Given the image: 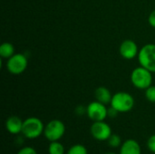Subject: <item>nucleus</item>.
Listing matches in <instances>:
<instances>
[{"label": "nucleus", "mask_w": 155, "mask_h": 154, "mask_svg": "<svg viewBox=\"0 0 155 154\" xmlns=\"http://www.w3.org/2000/svg\"><path fill=\"white\" fill-rule=\"evenodd\" d=\"M45 126L43 122L37 117H29L24 120L22 135L29 140H34L39 138L44 134Z\"/></svg>", "instance_id": "f257e3e1"}, {"label": "nucleus", "mask_w": 155, "mask_h": 154, "mask_svg": "<svg viewBox=\"0 0 155 154\" xmlns=\"http://www.w3.org/2000/svg\"><path fill=\"white\" fill-rule=\"evenodd\" d=\"M75 113L79 116L86 114V107H84L83 105H78L75 109Z\"/></svg>", "instance_id": "412c9836"}, {"label": "nucleus", "mask_w": 155, "mask_h": 154, "mask_svg": "<svg viewBox=\"0 0 155 154\" xmlns=\"http://www.w3.org/2000/svg\"><path fill=\"white\" fill-rule=\"evenodd\" d=\"M145 97L150 103H155V85H151L145 90Z\"/></svg>", "instance_id": "f3484780"}, {"label": "nucleus", "mask_w": 155, "mask_h": 154, "mask_svg": "<svg viewBox=\"0 0 155 154\" xmlns=\"http://www.w3.org/2000/svg\"><path fill=\"white\" fill-rule=\"evenodd\" d=\"M48 154H65L64 146L59 142H50L48 145Z\"/></svg>", "instance_id": "4468645a"}, {"label": "nucleus", "mask_w": 155, "mask_h": 154, "mask_svg": "<svg viewBox=\"0 0 155 154\" xmlns=\"http://www.w3.org/2000/svg\"><path fill=\"white\" fill-rule=\"evenodd\" d=\"M110 105L119 113H128L134 106V98L126 92H118L113 94Z\"/></svg>", "instance_id": "7ed1b4c3"}, {"label": "nucleus", "mask_w": 155, "mask_h": 154, "mask_svg": "<svg viewBox=\"0 0 155 154\" xmlns=\"http://www.w3.org/2000/svg\"><path fill=\"white\" fill-rule=\"evenodd\" d=\"M106 142L108 146L111 148H120L121 145L123 144L121 136L119 134H114V133H113Z\"/></svg>", "instance_id": "2eb2a0df"}, {"label": "nucleus", "mask_w": 155, "mask_h": 154, "mask_svg": "<svg viewBox=\"0 0 155 154\" xmlns=\"http://www.w3.org/2000/svg\"><path fill=\"white\" fill-rule=\"evenodd\" d=\"M148 23L149 25L155 28V10H153L150 15H149V17H148Z\"/></svg>", "instance_id": "4be33fe9"}, {"label": "nucleus", "mask_w": 155, "mask_h": 154, "mask_svg": "<svg viewBox=\"0 0 155 154\" xmlns=\"http://www.w3.org/2000/svg\"><path fill=\"white\" fill-rule=\"evenodd\" d=\"M104 154H117V153H115V152H106V153H104Z\"/></svg>", "instance_id": "5701e85b"}, {"label": "nucleus", "mask_w": 155, "mask_h": 154, "mask_svg": "<svg viewBox=\"0 0 155 154\" xmlns=\"http://www.w3.org/2000/svg\"><path fill=\"white\" fill-rule=\"evenodd\" d=\"M65 133L64 123L58 119H54L48 122L45 126L44 136L49 142L60 141Z\"/></svg>", "instance_id": "20e7f679"}, {"label": "nucleus", "mask_w": 155, "mask_h": 154, "mask_svg": "<svg viewBox=\"0 0 155 154\" xmlns=\"http://www.w3.org/2000/svg\"><path fill=\"white\" fill-rule=\"evenodd\" d=\"M119 154H142V148L136 140L128 139L121 145Z\"/></svg>", "instance_id": "9b49d317"}, {"label": "nucleus", "mask_w": 155, "mask_h": 154, "mask_svg": "<svg viewBox=\"0 0 155 154\" xmlns=\"http://www.w3.org/2000/svg\"><path fill=\"white\" fill-rule=\"evenodd\" d=\"M16 154H38L36 150L31 146H25L21 148Z\"/></svg>", "instance_id": "a211bd4d"}, {"label": "nucleus", "mask_w": 155, "mask_h": 154, "mask_svg": "<svg viewBox=\"0 0 155 154\" xmlns=\"http://www.w3.org/2000/svg\"><path fill=\"white\" fill-rule=\"evenodd\" d=\"M147 148L151 152L155 154V134H153L149 137L147 141Z\"/></svg>", "instance_id": "6ab92c4d"}, {"label": "nucleus", "mask_w": 155, "mask_h": 154, "mask_svg": "<svg viewBox=\"0 0 155 154\" xmlns=\"http://www.w3.org/2000/svg\"><path fill=\"white\" fill-rule=\"evenodd\" d=\"M138 61L141 66L155 73V44H147L139 50Z\"/></svg>", "instance_id": "39448f33"}, {"label": "nucleus", "mask_w": 155, "mask_h": 154, "mask_svg": "<svg viewBox=\"0 0 155 154\" xmlns=\"http://www.w3.org/2000/svg\"><path fill=\"white\" fill-rule=\"evenodd\" d=\"M90 133L94 139L100 142H106L113 134L111 126L104 121L93 122L90 128Z\"/></svg>", "instance_id": "6e6552de"}, {"label": "nucleus", "mask_w": 155, "mask_h": 154, "mask_svg": "<svg viewBox=\"0 0 155 154\" xmlns=\"http://www.w3.org/2000/svg\"><path fill=\"white\" fill-rule=\"evenodd\" d=\"M15 54V47L11 43L5 42L0 45V56L2 58L8 59Z\"/></svg>", "instance_id": "ddd939ff"}, {"label": "nucleus", "mask_w": 155, "mask_h": 154, "mask_svg": "<svg viewBox=\"0 0 155 154\" xmlns=\"http://www.w3.org/2000/svg\"><path fill=\"white\" fill-rule=\"evenodd\" d=\"M94 97L95 100L107 105L111 103L112 98H113V94L111 93V92L109 91V89H107L104 86H99L95 89L94 91Z\"/></svg>", "instance_id": "f8f14e48"}, {"label": "nucleus", "mask_w": 155, "mask_h": 154, "mask_svg": "<svg viewBox=\"0 0 155 154\" xmlns=\"http://www.w3.org/2000/svg\"><path fill=\"white\" fill-rule=\"evenodd\" d=\"M23 123L24 121L20 117L16 115H12L8 117L5 121V129L9 133L13 135H18L22 133Z\"/></svg>", "instance_id": "9d476101"}, {"label": "nucleus", "mask_w": 155, "mask_h": 154, "mask_svg": "<svg viewBox=\"0 0 155 154\" xmlns=\"http://www.w3.org/2000/svg\"><path fill=\"white\" fill-rule=\"evenodd\" d=\"M66 154H88V151L83 144H74L67 150Z\"/></svg>", "instance_id": "dca6fc26"}, {"label": "nucleus", "mask_w": 155, "mask_h": 154, "mask_svg": "<svg viewBox=\"0 0 155 154\" xmlns=\"http://www.w3.org/2000/svg\"><path fill=\"white\" fill-rule=\"evenodd\" d=\"M153 73L143 66H138L131 74L133 85L140 90H146L153 84Z\"/></svg>", "instance_id": "f03ea898"}, {"label": "nucleus", "mask_w": 155, "mask_h": 154, "mask_svg": "<svg viewBox=\"0 0 155 154\" xmlns=\"http://www.w3.org/2000/svg\"><path fill=\"white\" fill-rule=\"evenodd\" d=\"M119 53L123 58L126 60H132L136 56H138L139 49L134 41L126 39L124 42H122V44H120Z\"/></svg>", "instance_id": "1a4fd4ad"}, {"label": "nucleus", "mask_w": 155, "mask_h": 154, "mask_svg": "<svg viewBox=\"0 0 155 154\" xmlns=\"http://www.w3.org/2000/svg\"><path fill=\"white\" fill-rule=\"evenodd\" d=\"M28 64L27 57L24 54H15L7 59L6 69L12 74L18 75L23 74Z\"/></svg>", "instance_id": "423d86ee"}, {"label": "nucleus", "mask_w": 155, "mask_h": 154, "mask_svg": "<svg viewBox=\"0 0 155 154\" xmlns=\"http://www.w3.org/2000/svg\"><path fill=\"white\" fill-rule=\"evenodd\" d=\"M118 113H119L117 110H115L114 107L110 106V107L108 108V112H107L108 117H110V118H115V117L118 115Z\"/></svg>", "instance_id": "aec40b11"}, {"label": "nucleus", "mask_w": 155, "mask_h": 154, "mask_svg": "<svg viewBox=\"0 0 155 154\" xmlns=\"http://www.w3.org/2000/svg\"><path fill=\"white\" fill-rule=\"evenodd\" d=\"M107 112L108 108L106 107V105L96 100L91 102L86 106V114L88 118L93 122L104 121L108 117Z\"/></svg>", "instance_id": "0eeeda50"}]
</instances>
